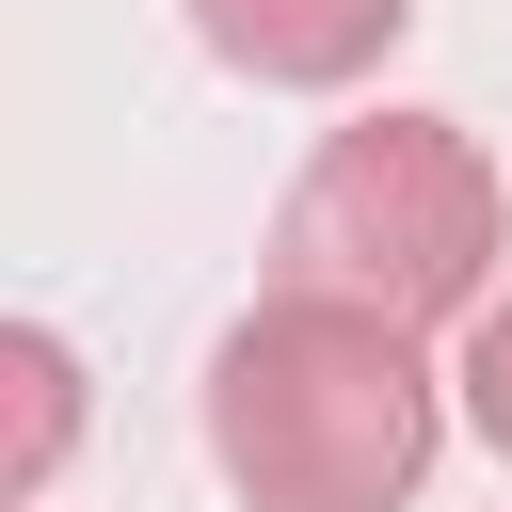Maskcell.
Masks as SVG:
<instances>
[{"mask_svg": "<svg viewBox=\"0 0 512 512\" xmlns=\"http://www.w3.org/2000/svg\"><path fill=\"white\" fill-rule=\"evenodd\" d=\"M496 240H512L496 160L448 112H352L288 176V208H272V288L368 304V320L432 336V320H480L496 304Z\"/></svg>", "mask_w": 512, "mask_h": 512, "instance_id": "2", "label": "cell"}, {"mask_svg": "<svg viewBox=\"0 0 512 512\" xmlns=\"http://www.w3.org/2000/svg\"><path fill=\"white\" fill-rule=\"evenodd\" d=\"M400 16H416V0H192V32H208L240 80H272V96L368 80V64L400 48Z\"/></svg>", "mask_w": 512, "mask_h": 512, "instance_id": "3", "label": "cell"}, {"mask_svg": "<svg viewBox=\"0 0 512 512\" xmlns=\"http://www.w3.org/2000/svg\"><path fill=\"white\" fill-rule=\"evenodd\" d=\"M0 368H16V512L48 496V464H64V432H80V352L48 336V320H16L0 336Z\"/></svg>", "mask_w": 512, "mask_h": 512, "instance_id": "4", "label": "cell"}, {"mask_svg": "<svg viewBox=\"0 0 512 512\" xmlns=\"http://www.w3.org/2000/svg\"><path fill=\"white\" fill-rule=\"evenodd\" d=\"M448 384H464V432H480V448L512 464V288H496V304L464 320V368H448Z\"/></svg>", "mask_w": 512, "mask_h": 512, "instance_id": "5", "label": "cell"}, {"mask_svg": "<svg viewBox=\"0 0 512 512\" xmlns=\"http://www.w3.org/2000/svg\"><path fill=\"white\" fill-rule=\"evenodd\" d=\"M192 416H208V464H224L240 512H416L448 384L416 368L400 320L272 288V304H240L208 336Z\"/></svg>", "mask_w": 512, "mask_h": 512, "instance_id": "1", "label": "cell"}]
</instances>
